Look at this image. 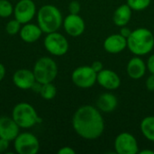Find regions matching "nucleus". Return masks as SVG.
<instances>
[{"instance_id":"1","label":"nucleus","mask_w":154,"mask_h":154,"mask_svg":"<svg viewBox=\"0 0 154 154\" xmlns=\"http://www.w3.org/2000/svg\"><path fill=\"white\" fill-rule=\"evenodd\" d=\"M72 127L81 138L96 140L105 131V121L102 113L97 106L85 105L75 111L72 117Z\"/></svg>"},{"instance_id":"2","label":"nucleus","mask_w":154,"mask_h":154,"mask_svg":"<svg viewBox=\"0 0 154 154\" xmlns=\"http://www.w3.org/2000/svg\"><path fill=\"white\" fill-rule=\"evenodd\" d=\"M127 48L135 56H144L152 52L154 48V35L147 28L133 30L127 38Z\"/></svg>"},{"instance_id":"3","label":"nucleus","mask_w":154,"mask_h":154,"mask_svg":"<svg viewBox=\"0 0 154 154\" xmlns=\"http://www.w3.org/2000/svg\"><path fill=\"white\" fill-rule=\"evenodd\" d=\"M37 23L44 33L57 32L63 23L62 14L53 5H44L37 10Z\"/></svg>"},{"instance_id":"4","label":"nucleus","mask_w":154,"mask_h":154,"mask_svg":"<svg viewBox=\"0 0 154 154\" xmlns=\"http://www.w3.org/2000/svg\"><path fill=\"white\" fill-rule=\"evenodd\" d=\"M12 118L20 128H32L40 123V119L35 108L29 103L21 102L16 104L12 111Z\"/></svg>"},{"instance_id":"5","label":"nucleus","mask_w":154,"mask_h":154,"mask_svg":"<svg viewBox=\"0 0 154 154\" xmlns=\"http://www.w3.org/2000/svg\"><path fill=\"white\" fill-rule=\"evenodd\" d=\"M32 72L36 81L40 84L51 83L53 82L58 76V65L53 59L42 57L36 60Z\"/></svg>"},{"instance_id":"6","label":"nucleus","mask_w":154,"mask_h":154,"mask_svg":"<svg viewBox=\"0 0 154 154\" xmlns=\"http://www.w3.org/2000/svg\"><path fill=\"white\" fill-rule=\"evenodd\" d=\"M46 51L53 56L60 57L65 55L69 51V42L67 38L57 32L47 33L43 41Z\"/></svg>"},{"instance_id":"7","label":"nucleus","mask_w":154,"mask_h":154,"mask_svg":"<svg viewBox=\"0 0 154 154\" xmlns=\"http://www.w3.org/2000/svg\"><path fill=\"white\" fill-rule=\"evenodd\" d=\"M97 73L91 66L84 65L76 68L71 74L73 84L79 88H90L97 83Z\"/></svg>"},{"instance_id":"8","label":"nucleus","mask_w":154,"mask_h":154,"mask_svg":"<svg viewBox=\"0 0 154 154\" xmlns=\"http://www.w3.org/2000/svg\"><path fill=\"white\" fill-rule=\"evenodd\" d=\"M14 147L18 154H36L40 150V143L34 134L24 132L14 140Z\"/></svg>"},{"instance_id":"9","label":"nucleus","mask_w":154,"mask_h":154,"mask_svg":"<svg viewBox=\"0 0 154 154\" xmlns=\"http://www.w3.org/2000/svg\"><path fill=\"white\" fill-rule=\"evenodd\" d=\"M114 148L118 154H136L140 151L136 138L128 132H123L116 137Z\"/></svg>"},{"instance_id":"10","label":"nucleus","mask_w":154,"mask_h":154,"mask_svg":"<svg viewBox=\"0 0 154 154\" xmlns=\"http://www.w3.org/2000/svg\"><path fill=\"white\" fill-rule=\"evenodd\" d=\"M36 14V5L32 0H20L14 7V16L22 24L30 23Z\"/></svg>"},{"instance_id":"11","label":"nucleus","mask_w":154,"mask_h":154,"mask_svg":"<svg viewBox=\"0 0 154 154\" xmlns=\"http://www.w3.org/2000/svg\"><path fill=\"white\" fill-rule=\"evenodd\" d=\"M62 25L66 33L71 37L80 36L85 32V29H86L85 21L79 14H68L63 19Z\"/></svg>"},{"instance_id":"12","label":"nucleus","mask_w":154,"mask_h":154,"mask_svg":"<svg viewBox=\"0 0 154 154\" xmlns=\"http://www.w3.org/2000/svg\"><path fill=\"white\" fill-rule=\"evenodd\" d=\"M97 83L109 91L117 89L121 85V79L118 74L111 69H103L97 73Z\"/></svg>"},{"instance_id":"13","label":"nucleus","mask_w":154,"mask_h":154,"mask_svg":"<svg viewBox=\"0 0 154 154\" xmlns=\"http://www.w3.org/2000/svg\"><path fill=\"white\" fill-rule=\"evenodd\" d=\"M20 134V127L15 121L9 116H0V138L5 141L14 142Z\"/></svg>"},{"instance_id":"14","label":"nucleus","mask_w":154,"mask_h":154,"mask_svg":"<svg viewBox=\"0 0 154 154\" xmlns=\"http://www.w3.org/2000/svg\"><path fill=\"white\" fill-rule=\"evenodd\" d=\"M13 82L14 86L20 89H31L36 82L32 70L27 69H17L13 75Z\"/></svg>"},{"instance_id":"15","label":"nucleus","mask_w":154,"mask_h":154,"mask_svg":"<svg viewBox=\"0 0 154 154\" xmlns=\"http://www.w3.org/2000/svg\"><path fill=\"white\" fill-rule=\"evenodd\" d=\"M105 51L111 54H117L127 48V39L120 33H115L107 36L103 43Z\"/></svg>"},{"instance_id":"16","label":"nucleus","mask_w":154,"mask_h":154,"mask_svg":"<svg viewBox=\"0 0 154 154\" xmlns=\"http://www.w3.org/2000/svg\"><path fill=\"white\" fill-rule=\"evenodd\" d=\"M118 106V99L111 92H105L99 95L97 99V108L104 114H109L114 112Z\"/></svg>"},{"instance_id":"17","label":"nucleus","mask_w":154,"mask_h":154,"mask_svg":"<svg viewBox=\"0 0 154 154\" xmlns=\"http://www.w3.org/2000/svg\"><path fill=\"white\" fill-rule=\"evenodd\" d=\"M147 70V66L144 60L140 56H135L130 59L127 63L126 71L128 76L133 79H142Z\"/></svg>"},{"instance_id":"18","label":"nucleus","mask_w":154,"mask_h":154,"mask_svg":"<svg viewBox=\"0 0 154 154\" xmlns=\"http://www.w3.org/2000/svg\"><path fill=\"white\" fill-rule=\"evenodd\" d=\"M43 32L41 27L35 23H27L23 24L21 30L19 32V35L21 39L27 43H33L37 42L42 35Z\"/></svg>"},{"instance_id":"19","label":"nucleus","mask_w":154,"mask_h":154,"mask_svg":"<svg viewBox=\"0 0 154 154\" xmlns=\"http://www.w3.org/2000/svg\"><path fill=\"white\" fill-rule=\"evenodd\" d=\"M133 10L127 4L119 5L113 14V22L118 27H123L128 24L132 18Z\"/></svg>"},{"instance_id":"20","label":"nucleus","mask_w":154,"mask_h":154,"mask_svg":"<svg viewBox=\"0 0 154 154\" xmlns=\"http://www.w3.org/2000/svg\"><path fill=\"white\" fill-rule=\"evenodd\" d=\"M143 135L149 141L154 142V116H150L144 117L140 125Z\"/></svg>"},{"instance_id":"21","label":"nucleus","mask_w":154,"mask_h":154,"mask_svg":"<svg viewBox=\"0 0 154 154\" xmlns=\"http://www.w3.org/2000/svg\"><path fill=\"white\" fill-rule=\"evenodd\" d=\"M39 94H40V96L43 99H45V100H51L57 95V88L52 84V82L46 83V84H42Z\"/></svg>"},{"instance_id":"22","label":"nucleus","mask_w":154,"mask_h":154,"mask_svg":"<svg viewBox=\"0 0 154 154\" xmlns=\"http://www.w3.org/2000/svg\"><path fill=\"white\" fill-rule=\"evenodd\" d=\"M152 0H126V4L133 11H143L151 5Z\"/></svg>"},{"instance_id":"23","label":"nucleus","mask_w":154,"mask_h":154,"mask_svg":"<svg viewBox=\"0 0 154 154\" xmlns=\"http://www.w3.org/2000/svg\"><path fill=\"white\" fill-rule=\"evenodd\" d=\"M14 14V6L8 0H0V17L7 18Z\"/></svg>"},{"instance_id":"24","label":"nucleus","mask_w":154,"mask_h":154,"mask_svg":"<svg viewBox=\"0 0 154 154\" xmlns=\"http://www.w3.org/2000/svg\"><path fill=\"white\" fill-rule=\"evenodd\" d=\"M21 27H22V23L18 20H16L14 18V19L10 20L6 23V25H5V31L10 35H15V34L19 33V32L21 30Z\"/></svg>"},{"instance_id":"25","label":"nucleus","mask_w":154,"mask_h":154,"mask_svg":"<svg viewBox=\"0 0 154 154\" xmlns=\"http://www.w3.org/2000/svg\"><path fill=\"white\" fill-rule=\"evenodd\" d=\"M80 9H81V5H80V3L79 1L73 0V1H71L69 4V14H79Z\"/></svg>"},{"instance_id":"26","label":"nucleus","mask_w":154,"mask_h":154,"mask_svg":"<svg viewBox=\"0 0 154 154\" xmlns=\"http://www.w3.org/2000/svg\"><path fill=\"white\" fill-rule=\"evenodd\" d=\"M146 88L149 91H154V74H151L145 81Z\"/></svg>"},{"instance_id":"27","label":"nucleus","mask_w":154,"mask_h":154,"mask_svg":"<svg viewBox=\"0 0 154 154\" xmlns=\"http://www.w3.org/2000/svg\"><path fill=\"white\" fill-rule=\"evenodd\" d=\"M146 66H147V69L149 70V72L151 74H154V53L150 55V57L148 58Z\"/></svg>"},{"instance_id":"28","label":"nucleus","mask_w":154,"mask_h":154,"mask_svg":"<svg viewBox=\"0 0 154 154\" xmlns=\"http://www.w3.org/2000/svg\"><path fill=\"white\" fill-rule=\"evenodd\" d=\"M90 66L92 67V69H93L97 73H98L99 71H101V70L104 69V64H103V62L100 61V60H95Z\"/></svg>"},{"instance_id":"29","label":"nucleus","mask_w":154,"mask_h":154,"mask_svg":"<svg viewBox=\"0 0 154 154\" xmlns=\"http://www.w3.org/2000/svg\"><path fill=\"white\" fill-rule=\"evenodd\" d=\"M58 153L59 154H75L76 152L74 149H72L71 147L69 146H64V147H61L59 151H58Z\"/></svg>"},{"instance_id":"30","label":"nucleus","mask_w":154,"mask_h":154,"mask_svg":"<svg viewBox=\"0 0 154 154\" xmlns=\"http://www.w3.org/2000/svg\"><path fill=\"white\" fill-rule=\"evenodd\" d=\"M121 28V30H120V34L122 35V36H124L125 38H128L130 35H131V33H132V30L129 28V27H127L126 25L125 26H123V27H120Z\"/></svg>"},{"instance_id":"31","label":"nucleus","mask_w":154,"mask_h":154,"mask_svg":"<svg viewBox=\"0 0 154 154\" xmlns=\"http://www.w3.org/2000/svg\"><path fill=\"white\" fill-rule=\"evenodd\" d=\"M8 146H9V142L0 138V153L6 152V150L8 149Z\"/></svg>"},{"instance_id":"32","label":"nucleus","mask_w":154,"mask_h":154,"mask_svg":"<svg viewBox=\"0 0 154 154\" xmlns=\"http://www.w3.org/2000/svg\"><path fill=\"white\" fill-rule=\"evenodd\" d=\"M6 74V69L4 64L0 63V81H2Z\"/></svg>"},{"instance_id":"33","label":"nucleus","mask_w":154,"mask_h":154,"mask_svg":"<svg viewBox=\"0 0 154 154\" xmlns=\"http://www.w3.org/2000/svg\"><path fill=\"white\" fill-rule=\"evenodd\" d=\"M139 153L140 154H154V151L152 150H142V151H139Z\"/></svg>"}]
</instances>
